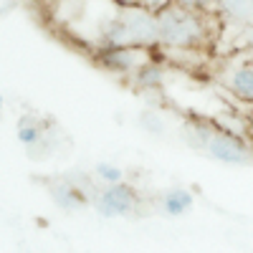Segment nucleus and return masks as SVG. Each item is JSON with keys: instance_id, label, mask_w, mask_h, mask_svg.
<instances>
[{"instance_id": "423d86ee", "label": "nucleus", "mask_w": 253, "mask_h": 253, "mask_svg": "<svg viewBox=\"0 0 253 253\" xmlns=\"http://www.w3.org/2000/svg\"><path fill=\"white\" fill-rule=\"evenodd\" d=\"M193 193L190 190H170L165 198H162V210L167 215H172V218H177V215H182V213H187L190 208H193Z\"/></svg>"}, {"instance_id": "f03ea898", "label": "nucleus", "mask_w": 253, "mask_h": 253, "mask_svg": "<svg viewBox=\"0 0 253 253\" xmlns=\"http://www.w3.org/2000/svg\"><path fill=\"white\" fill-rule=\"evenodd\" d=\"M157 36V20H152L142 10H126L109 31V41L114 46L122 43H152Z\"/></svg>"}, {"instance_id": "6e6552de", "label": "nucleus", "mask_w": 253, "mask_h": 253, "mask_svg": "<svg viewBox=\"0 0 253 253\" xmlns=\"http://www.w3.org/2000/svg\"><path fill=\"white\" fill-rule=\"evenodd\" d=\"M220 8L246 23H253V0H220Z\"/></svg>"}, {"instance_id": "9d476101", "label": "nucleus", "mask_w": 253, "mask_h": 253, "mask_svg": "<svg viewBox=\"0 0 253 253\" xmlns=\"http://www.w3.org/2000/svg\"><path fill=\"white\" fill-rule=\"evenodd\" d=\"M160 79H162V71L157 66H142L137 74V81L142 86H155V84H160Z\"/></svg>"}, {"instance_id": "dca6fc26", "label": "nucleus", "mask_w": 253, "mask_h": 253, "mask_svg": "<svg viewBox=\"0 0 253 253\" xmlns=\"http://www.w3.org/2000/svg\"><path fill=\"white\" fill-rule=\"evenodd\" d=\"M251 160H253V144H251Z\"/></svg>"}, {"instance_id": "ddd939ff", "label": "nucleus", "mask_w": 253, "mask_h": 253, "mask_svg": "<svg viewBox=\"0 0 253 253\" xmlns=\"http://www.w3.org/2000/svg\"><path fill=\"white\" fill-rule=\"evenodd\" d=\"M182 5H203V3H208V0H180Z\"/></svg>"}, {"instance_id": "20e7f679", "label": "nucleus", "mask_w": 253, "mask_h": 253, "mask_svg": "<svg viewBox=\"0 0 253 253\" xmlns=\"http://www.w3.org/2000/svg\"><path fill=\"white\" fill-rule=\"evenodd\" d=\"M137 205L134 190L126 185H112L109 190H104L99 198V213L104 218H117V215H129Z\"/></svg>"}, {"instance_id": "39448f33", "label": "nucleus", "mask_w": 253, "mask_h": 253, "mask_svg": "<svg viewBox=\"0 0 253 253\" xmlns=\"http://www.w3.org/2000/svg\"><path fill=\"white\" fill-rule=\"evenodd\" d=\"M228 86L238 99L253 101V66H238L228 79Z\"/></svg>"}, {"instance_id": "a211bd4d", "label": "nucleus", "mask_w": 253, "mask_h": 253, "mask_svg": "<svg viewBox=\"0 0 253 253\" xmlns=\"http://www.w3.org/2000/svg\"><path fill=\"white\" fill-rule=\"evenodd\" d=\"M124 3H132V0H124Z\"/></svg>"}, {"instance_id": "0eeeda50", "label": "nucleus", "mask_w": 253, "mask_h": 253, "mask_svg": "<svg viewBox=\"0 0 253 253\" xmlns=\"http://www.w3.org/2000/svg\"><path fill=\"white\" fill-rule=\"evenodd\" d=\"M101 61L107 63L109 69H114V71H129L134 66V53L122 48V46H117V48L101 51Z\"/></svg>"}, {"instance_id": "1a4fd4ad", "label": "nucleus", "mask_w": 253, "mask_h": 253, "mask_svg": "<svg viewBox=\"0 0 253 253\" xmlns=\"http://www.w3.org/2000/svg\"><path fill=\"white\" fill-rule=\"evenodd\" d=\"M96 175H99L104 182H109V185H119V182L124 180L122 167L109 165V162H99V165H96Z\"/></svg>"}, {"instance_id": "f257e3e1", "label": "nucleus", "mask_w": 253, "mask_h": 253, "mask_svg": "<svg viewBox=\"0 0 253 253\" xmlns=\"http://www.w3.org/2000/svg\"><path fill=\"white\" fill-rule=\"evenodd\" d=\"M203 23L200 18L193 15L190 10H180V8H170L162 10L157 18V36L160 41L170 46H193L203 38Z\"/></svg>"}, {"instance_id": "f8f14e48", "label": "nucleus", "mask_w": 253, "mask_h": 253, "mask_svg": "<svg viewBox=\"0 0 253 253\" xmlns=\"http://www.w3.org/2000/svg\"><path fill=\"white\" fill-rule=\"evenodd\" d=\"M61 193H63V195H56V198H58V203H61L63 208H74V205L84 203V198L76 195L74 190H69V187H61Z\"/></svg>"}, {"instance_id": "2eb2a0df", "label": "nucleus", "mask_w": 253, "mask_h": 253, "mask_svg": "<svg viewBox=\"0 0 253 253\" xmlns=\"http://www.w3.org/2000/svg\"><path fill=\"white\" fill-rule=\"evenodd\" d=\"M0 109H3V96H0Z\"/></svg>"}, {"instance_id": "4468645a", "label": "nucleus", "mask_w": 253, "mask_h": 253, "mask_svg": "<svg viewBox=\"0 0 253 253\" xmlns=\"http://www.w3.org/2000/svg\"><path fill=\"white\" fill-rule=\"evenodd\" d=\"M150 3H152V5H165L167 0H150Z\"/></svg>"}, {"instance_id": "9b49d317", "label": "nucleus", "mask_w": 253, "mask_h": 253, "mask_svg": "<svg viewBox=\"0 0 253 253\" xmlns=\"http://www.w3.org/2000/svg\"><path fill=\"white\" fill-rule=\"evenodd\" d=\"M18 139L23 142V144H36L38 139H41V132H38V126H33V124H28V122H23L18 126Z\"/></svg>"}, {"instance_id": "f3484780", "label": "nucleus", "mask_w": 253, "mask_h": 253, "mask_svg": "<svg viewBox=\"0 0 253 253\" xmlns=\"http://www.w3.org/2000/svg\"><path fill=\"white\" fill-rule=\"evenodd\" d=\"M251 41H253V31H251Z\"/></svg>"}, {"instance_id": "7ed1b4c3", "label": "nucleus", "mask_w": 253, "mask_h": 253, "mask_svg": "<svg viewBox=\"0 0 253 253\" xmlns=\"http://www.w3.org/2000/svg\"><path fill=\"white\" fill-rule=\"evenodd\" d=\"M205 152L225 165H248L251 160V144H246L243 137L233 134V132H215L210 134L205 142Z\"/></svg>"}]
</instances>
